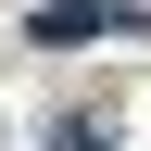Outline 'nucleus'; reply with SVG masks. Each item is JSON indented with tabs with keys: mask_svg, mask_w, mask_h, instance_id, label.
I'll return each instance as SVG.
<instances>
[{
	"mask_svg": "<svg viewBox=\"0 0 151 151\" xmlns=\"http://www.w3.org/2000/svg\"><path fill=\"white\" fill-rule=\"evenodd\" d=\"M113 25H126L113 0H38V25H25V38H50V50H76V38H113Z\"/></svg>",
	"mask_w": 151,
	"mask_h": 151,
	"instance_id": "obj_1",
	"label": "nucleus"
},
{
	"mask_svg": "<svg viewBox=\"0 0 151 151\" xmlns=\"http://www.w3.org/2000/svg\"><path fill=\"white\" fill-rule=\"evenodd\" d=\"M50 151H113V113H63V126H50Z\"/></svg>",
	"mask_w": 151,
	"mask_h": 151,
	"instance_id": "obj_2",
	"label": "nucleus"
}]
</instances>
